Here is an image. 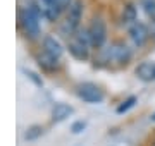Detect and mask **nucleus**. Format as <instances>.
<instances>
[{
    "mask_svg": "<svg viewBox=\"0 0 155 146\" xmlns=\"http://www.w3.org/2000/svg\"><path fill=\"white\" fill-rule=\"evenodd\" d=\"M43 16L41 9H36V5L26 7L19 16V24H21L24 34L29 40H35L40 36V17Z\"/></svg>",
    "mask_w": 155,
    "mask_h": 146,
    "instance_id": "f257e3e1",
    "label": "nucleus"
},
{
    "mask_svg": "<svg viewBox=\"0 0 155 146\" xmlns=\"http://www.w3.org/2000/svg\"><path fill=\"white\" fill-rule=\"evenodd\" d=\"M69 52H71V55L78 60H88L90 57V38H88V31L83 29V33L78 29L76 33L71 36L69 40Z\"/></svg>",
    "mask_w": 155,
    "mask_h": 146,
    "instance_id": "f03ea898",
    "label": "nucleus"
},
{
    "mask_svg": "<svg viewBox=\"0 0 155 146\" xmlns=\"http://www.w3.org/2000/svg\"><path fill=\"white\" fill-rule=\"evenodd\" d=\"M81 17H83V2L81 0H74L72 5L67 9V16L66 21L62 23V33L71 38L72 34L79 29V23H81Z\"/></svg>",
    "mask_w": 155,
    "mask_h": 146,
    "instance_id": "7ed1b4c3",
    "label": "nucleus"
},
{
    "mask_svg": "<svg viewBox=\"0 0 155 146\" xmlns=\"http://www.w3.org/2000/svg\"><path fill=\"white\" fill-rule=\"evenodd\" d=\"M86 31H88L90 45L93 46V48H102V46L105 45L107 26H105V21L102 17H93Z\"/></svg>",
    "mask_w": 155,
    "mask_h": 146,
    "instance_id": "20e7f679",
    "label": "nucleus"
},
{
    "mask_svg": "<svg viewBox=\"0 0 155 146\" xmlns=\"http://www.w3.org/2000/svg\"><path fill=\"white\" fill-rule=\"evenodd\" d=\"M131 48L122 43V41H114L109 48H105V59L107 62H117V64H127L131 60Z\"/></svg>",
    "mask_w": 155,
    "mask_h": 146,
    "instance_id": "39448f33",
    "label": "nucleus"
},
{
    "mask_svg": "<svg viewBox=\"0 0 155 146\" xmlns=\"http://www.w3.org/2000/svg\"><path fill=\"white\" fill-rule=\"evenodd\" d=\"M72 2L74 0H43V5H41L43 16L48 21H57L62 12L72 5Z\"/></svg>",
    "mask_w": 155,
    "mask_h": 146,
    "instance_id": "423d86ee",
    "label": "nucleus"
},
{
    "mask_svg": "<svg viewBox=\"0 0 155 146\" xmlns=\"http://www.w3.org/2000/svg\"><path fill=\"white\" fill-rule=\"evenodd\" d=\"M78 91V96L81 98L83 101L86 103H102L104 101V91L100 90V86H97L95 83H81V84H78L76 88Z\"/></svg>",
    "mask_w": 155,
    "mask_h": 146,
    "instance_id": "0eeeda50",
    "label": "nucleus"
},
{
    "mask_svg": "<svg viewBox=\"0 0 155 146\" xmlns=\"http://www.w3.org/2000/svg\"><path fill=\"white\" fill-rule=\"evenodd\" d=\"M129 38H131V41H133L136 46H143L147 41H148V38H150V31H148V28L145 26L143 23H136L134 24H131L129 26Z\"/></svg>",
    "mask_w": 155,
    "mask_h": 146,
    "instance_id": "6e6552de",
    "label": "nucleus"
},
{
    "mask_svg": "<svg viewBox=\"0 0 155 146\" xmlns=\"http://www.w3.org/2000/svg\"><path fill=\"white\" fill-rule=\"evenodd\" d=\"M36 60H38L40 67L45 69V71H48V72L57 71V69H59V65H61V62H59V59H57V57L50 55V53H47V52H43V50L36 55Z\"/></svg>",
    "mask_w": 155,
    "mask_h": 146,
    "instance_id": "1a4fd4ad",
    "label": "nucleus"
},
{
    "mask_svg": "<svg viewBox=\"0 0 155 146\" xmlns=\"http://www.w3.org/2000/svg\"><path fill=\"white\" fill-rule=\"evenodd\" d=\"M134 72H136L138 79H141L145 83L155 81V62H141Z\"/></svg>",
    "mask_w": 155,
    "mask_h": 146,
    "instance_id": "9d476101",
    "label": "nucleus"
},
{
    "mask_svg": "<svg viewBox=\"0 0 155 146\" xmlns=\"http://www.w3.org/2000/svg\"><path fill=\"white\" fill-rule=\"evenodd\" d=\"M43 52L57 57V59H61L64 48H62V45L59 43V40H55L54 36H45L43 38Z\"/></svg>",
    "mask_w": 155,
    "mask_h": 146,
    "instance_id": "9b49d317",
    "label": "nucleus"
},
{
    "mask_svg": "<svg viewBox=\"0 0 155 146\" xmlns=\"http://www.w3.org/2000/svg\"><path fill=\"white\" fill-rule=\"evenodd\" d=\"M72 113V107L67 103H55L52 107V120L54 122H62Z\"/></svg>",
    "mask_w": 155,
    "mask_h": 146,
    "instance_id": "f8f14e48",
    "label": "nucleus"
},
{
    "mask_svg": "<svg viewBox=\"0 0 155 146\" xmlns=\"http://www.w3.org/2000/svg\"><path fill=\"white\" fill-rule=\"evenodd\" d=\"M122 23L124 24H134L136 23V7L133 4H127L122 11Z\"/></svg>",
    "mask_w": 155,
    "mask_h": 146,
    "instance_id": "ddd939ff",
    "label": "nucleus"
},
{
    "mask_svg": "<svg viewBox=\"0 0 155 146\" xmlns=\"http://www.w3.org/2000/svg\"><path fill=\"white\" fill-rule=\"evenodd\" d=\"M41 134H43V127H41V125H29L28 129L24 131V139L26 141L38 139Z\"/></svg>",
    "mask_w": 155,
    "mask_h": 146,
    "instance_id": "4468645a",
    "label": "nucleus"
},
{
    "mask_svg": "<svg viewBox=\"0 0 155 146\" xmlns=\"http://www.w3.org/2000/svg\"><path fill=\"white\" fill-rule=\"evenodd\" d=\"M136 101H138V100H136V96H129V98H126V100H124L121 105L116 108V112L117 113H126L129 108H133L134 105H136Z\"/></svg>",
    "mask_w": 155,
    "mask_h": 146,
    "instance_id": "2eb2a0df",
    "label": "nucleus"
},
{
    "mask_svg": "<svg viewBox=\"0 0 155 146\" xmlns=\"http://www.w3.org/2000/svg\"><path fill=\"white\" fill-rule=\"evenodd\" d=\"M84 129H86V122H84V120H76V122L71 125V131L74 134H79V132H83Z\"/></svg>",
    "mask_w": 155,
    "mask_h": 146,
    "instance_id": "dca6fc26",
    "label": "nucleus"
},
{
    "mask_svg": "<svg viewBox=\"0 0 155 146\" xmlns=\"http://www.w3.org/2000/svg\"><path fill=\"white\" fill-rule=\"evenodd\" d=\"M143 5H145V11L148 12V14L155 16V0H145Z\"/></svg>",
    "mask_w": 155,
    "mask_h": 146,
    "instance_id": "f3484780",
    "label": "nucleus"
},
{
    "mask_svg": "<svg viewBox=\"0 0 155 146\" xmlns=\"http://www.w3.org/2000/svg\"><path fill=\"white\" fill-rule=\"evenodd\" d=\"M24 74H26V76H28V78L31 79V81H35V83H36L38 86H41V84H43V83H41V79H40V78H36V74H35V72H31V71H24Z\"/></svg>",
    "mask_w": 155,
    "mask_h": 146,
    "instance_id": "a211bd4d",
    "label": "nucleus"
},
{
    "mask_svg": "<svg viewBox=\"0 0 155 146\" xmlns=\"http://www.w3.org/2000/svg\"><path fill=\"white\" fill-rule=\"evenodd\" d=\"M150 119H152V120H153V122H155V112L152 113V117H150Z\"/></svg>",
    "mask_w": 155,
    "mask_h": 146,
    "instance_id": "6ab92c4d",
    "label": "nucleus"
},
{
    "mask_svg": "<svg viewBox=\"0 0 155 146\" xmlns=\"http://www.w3.org/2000/svg\"><path fill=\"white\" fill-rule=\"evenodd\" d=\"M153 36H155V31H153Z\"/></svg>",
    "mask_w": 155,
    "mask_h": 146,
    "instance_id": "aec40b11",
    "label": "nucleus"
}]
</instances>
